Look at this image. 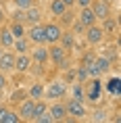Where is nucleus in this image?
<instances>
[{
  "instance_id": "1",
  "label": "nucleus",
  "mask_w": 121,
  "mask_h": 123,
  "mask_svg": "<svg viewBox=\"0 0 121 123\" xmlns=\"http://www.w3.org/2000/svg\"><path fill=\"white\" fill-rule=\"evenodd\" d=\"M65 96H67V81L65 79H52L48 86H44L46 100H61Z\"/></svg>"
},
{
  "instance_id": "2",
  "label": "nucleus",
  "mask_w": 121,
  "mask_h": 123,
  "mask_svg": "<svg viewBox=\"0 0 121 123\" xmlns=\"http://www.w3.org/2000/svg\"><path fill=\"white\" fill-rule=\"evenodd\" d=\"M65 111H67V117H71V119L88 117V109H86L83 100H77V98H67L65 100Z\"/></svg>"
},
{
  "instance_id": "3",
  "label": "nucleus",
  "mask_w": 121,
  "mask_h": 123,
  "mask_svg": "<svg viewBox=\"0 0 121 123\" xmlns=\"http://www.w3.org/2000/svg\"><path fill=\"white\" fill-rule=\"evenodd\" d=\"M83 38H86V42H88V46H98L104 42V31H102V27L98 25V23H94V25L86 27V31H83Z\"/></svg>"
},
{
  "instance_id": "4",
  "label": "nucleus",
  "mask_w": 121,
  "mask_h": 123,
  "mask_svg": "<svg viewBox=\"0 0 121 123\" xmlns=\"http://www.w3.org/2000/svg\"><path fill=\"white\" fill-rule=\"evenodd\" d=\"M25 38L29 40L32 44H48V42H46V33H44V25H42V23L27 25V29H25Z\"/></svg>"
},
{
  "instance_id": "5",
  "label": "nucleus",
  "mask_w": 121,
  "mask_h": 123,
  "mask_svg": "<svg viewBox=\"0 0 121 123\" xmlns=\"http://www.w3.org/2000/svg\"><path fill=\"white\" fill-rule=\"evenodd\" d=\"M29 56L36 65H48V44H33L29 48Z\"/></svg>"
},
{
  "instance_id": "6",
  "label": "nucleus",
  "mask_w": 121,
  "mask_h": 123,
  "mask_svg": "<svg viewBox=\"0 0 121 123\" xmlns=\"http://www.w3.org/2000/svg\"><path fill=\"white\" fill-rule=\"evenodd\" d=\"M67 56H69V52L65 50L58 42H57V44H48V63H52V65L58 67Z\"/></svg>"
},
{
  "instance_id": "7",
  "label": "nucleus",
  "mask_w": 121,
  "mask_h": 123,
  "mask_svg": "<svg viewBox=\"0 0 121 123\" xmlns=\"http://www.w3.org/2000/svg\"><path fill=\"white\" fill-rule=\"evenodd\" d=\"M44 25V33H46V42L48 44H57L61 36H63V27L58 25L57 21H50V23H42Z\"/></svg>"
},
{
  "instance_id": "8",
  "label": "nucleus",
  "mask_w": 121,
  "mask_h": 123,
  "mask_svg": "<svg viewBox=\"0 0 121 123\" xmlns=\"http://www.w3.org/2000/svg\"><path fill=\"white\" fill-rule=\"evenodd\" d=\"M90 8L94 11V15H96L98 21L107 19L108 15H111V2H108V0H92V2H90Z\"/></svg>"
},
{
  "instance_id": "9",
  "label": "nucleus",
  "mask_w": 121,
  "mask_h": 123,
  "mask_svg": "<svg viewBox=\"0 0 121 123\" xmlns=\"http://www.w3.org/2000/svg\"><path fill=\"white\" fill-rule=\"evenodd\" d=\"M0 71L6 75L15 71V52L11 48H4V52L0 54Z\"/></svg>"
},
{
  "instance_id": "10",
  "label": "nucleus",
  "mask_w": 121,
  "mask_h": 123,
  "mask_svg": "<svg viewBox=\"0 0 121 123\" xmlns=\"http://www.w3.org/2000/svg\"><path fill=\"white\" fill-rule=\"evenodd\" d=\"M33 98H23L19 102V106H17V115L21 117V121H32V115H33Z\"/></svg>"
},
{
  "instance_id": "11",
  "label": "nucleus",
  "mask_w": 121,
  "mask_h": 123,
  "mask_svg": "<svg viewBox=\"0 0 121 123\" xmlns=\"http://www.w3.org/2000/svg\"><path fill=\"white\" fill-rule=\"evenodd\" d=\"M48 113H50V117L54 119V123L67 119V111H65V102H63V100H50V104H48Z\"/></svg>"
},
{
  "instance_id": "12",
  "label": "nucleus",
  "mask_w": 121,
  "mask_h": 123,
  "mask_svg": "<svg viewBox=\"0 0 121 123\" xmlns=\"http://www.w3.org/2000/svg\"><path fill=\"white\" fill-rule=\"evenodd\" d=\"M102 31H104V36H111V38H117L119 36V23H117V19H115L113 15H108L107 19H102Z\"/></svg>"
},
{
  "instance_id": "13",
  "label": "nucleus",
  "mask_w": 121,
  "mask_h": 123,
  "mask_svg": "<svg viewBox=\"0 0 121 123\" xmlns=\"http://www.w3.org/2000/svg\"><path fill=\"white\" fill-rule=\"evenodd\" d=\"M32 56L29 52L25 54H15V71L17 73H29V67H32Z\"/></svg>"
},
{
  "instance_id": "14",
  "label": "nucleus",
  "mask_w": 121,
  "mask_h": 123,
  "mask_svg": "<svg viewBox=\"0 0 121 123\" xmlns=\"http://www.w3.org/2000/svg\"><path fill=\"white\" fill-rule=\"evenodd\" d=\"M77 21H79L83 27H90V25H94V23H98V19H96L94 11H92L90 6L79 8V13H77Z\"/></svg>"
},
{
  "instance_id": "15",
  "label": "nucleus",
  "mask_w": 121,
  "mask_h": 123,
  "mask_svg": "<svg viewBox=\"0 0 121 123\" xmlns=\"http://www.w3.org/2000/svg\"><path fill=\"white\" fill-rule=\"evenodd\" d=\"M33 23H42V8L38 4L25 8V25H33Z\"/></svg>"
},
{
  "instance_id": "16",
  "label": "nucleus",
  "mask_w": 121,
  "mask_h": 123,
  "mask_svg": "<svg viewBox=\"0 0 121 123\" xmlns=\"http://www.w3.org/2000/svg\"><path fill=\"white\" fill-rule=\"evenodd\" d=\"M58 44L63 46L67 52H71L73 48H77V36H73L69 29H63V36H61V40H58Z\"/></svg>"
},
{
  "instance_id": "17",
  "label": "nucleus",
  "mask_w": 121,
  "mask_h": 123,
  "mask_svg": "<svg viewBox=\"0 0 121 123\" xmlns=\"http://www.w3.org/2000/svg\"><path fill=\"white\" fill-rule=\"evenodd\" d=\"M0 123H21V117L17 115V111L2 104L0 106Z\"/></svg>"
},
{
  "instance_id": "18",
  "label": "nucleus",
  "mask_w": 121,
  "mask_h": 123,
  "mask_svg": "<svg viewBox=\"0 0 121 123\" xmlns=\"http://www.w3.org/2000/svg\"><path fill=\"white\" fill-rule=\"evenodd\" d=\"M29 48H32V42L23 36V38H15L13 46H11V50L15 52V54H25V52H29Z\"/></svg>"
},
{
  "instance_id": "19",
  "label": "nucleus",
  "mask_w": 121,
  "mask_h": 123,
  "mask_svg": "<svg viewBox=\"0 0 121 123\" xmlns=\"http://www.w3.org/2000/svg\"><path fill=\"white\" fill-rule=\"evenodd\" d=\"M13 42H15V36L11 33V29L4 27V25H0V46L2 48H11Z\"/></svg>"
},
{
  "instance_id": "20",
  "label": "nucleus",
  "mask_w": 121,
  "mask_h": 123,
  "mask_svg": "<svg viewBox=\"0 0 121 123\" xmlns=\"http://www.w3.org/2000/svg\"><path fill=\"white\" fill-rule=\"evenodd\" d=\"M46 111H48V100L46 98H40L33 102V115H32V121H38L40 115H44Z\"/></svg>"
},
{
  "instance_id": "21",
  "label": "nucleus",
  "mask_w": 121,
  "mask_h": 123,
  "mask_svg": "<svg viewBox=\"0 0 121 123\" xmlns=\"http://www.w3.org/2000/svg\"><path fill=\"white\" fill-rule=\"evenodd\" d=\"M67 8L69 6L65 4L63 0H50V4H48V11H50V15H54V17H61Z\"/></svg>"
},
{
  "instance_id": "22",
  "label": "nucleus",
  "mask_w": 121,
  "mask_h": 123,
  "mask_svg": "<svg viewBox=\"0 0 121 123\" xmlns=\"http://www.w3.org/2000/svg\"><path fill=\"white\" fill-rule=\"evenodd\" d=\"M27 96L33 98V100H40V98H44V84H42V81H33L32 88L27 90Z\"/></svg>"
},
{
  "instance_id": "23",
  "label": "nucleus",
  "mask_w": 121,
  "mask_h": 123,
  "mask_svg": "<svg viewBox=\"0 0 121 123\" xmlns=\"http://www.w3.org/2000/svg\"><path fill=\"white\" fill-rule=\"evenodd\" d=\"M111 63H113V61H108V58L104 56V54H98V56L94 58V65L98 67V71H100L102 75L111 71Z\"/></svg>"
},
{
  "instance_id": "24",
  "label": "nucleus",
  "mask_w": 121,
  "mask_h": 123,
  "mask_svg": "<svg viewBox=\"0 0 121 123\" xmlns=\"http://www.w3.org/2000/svg\"><path fill=\"white\" fill-rule=\"evenodd\" d=\"M8 29H11V33H13L15 38H23L27 25H25V23H21V21H11V23H8Z\"/></svg>"
},
{
  "instance_id": "25",
  "label": "nucleus",
  "mask_w": 121,
  "mask_h": 123,
  "mask_svg": "<svg viewBox=\"0 0 121 123\" xmlns=\"http://www.w3.org/2000/svg\"><path fill=\"white\" fill-rule=\"evenodd\" d=\"M86 79H88V73H86V67H83V65H79V67L75 69V81L83 84Z\"/></svg>"
},
{
  "instance_id": "26",
  "label": "nucleus",
  "mask_w": 121,
  "mask_h": 123,
  "mask_svg": "<svg viewBox=\"0 0 121 123\" xmlns=\"http://www.w3.org/2000/svg\"><path fill=\"white\" fill-rule=\"evenodd\" d=\"M13 4L17 8H21V11H25V8H29V6L36 4V0H13Z\"/></svg>"
},
{
  "instance_id": "27",
  "label": "nucleus",
  "mask_w": 121,
  "mask_h": 123,
  "mask_svg": "<svg viewBox=\"0 0 121 123\" xmlns=\"http://www.w3.org/2000/svg\"><path fill=\"white\" fill-rule=\"evenodd\" d=\"M23 98H27V90H17L11 94V102H21Z\"/></svg>"
},
{
  "instance_id": "28",
  "label": "nucleus",
  "mask_w": 121,
  "mask_h": 123,
  "mask_svg": "<svg viewBox=\"0 0 121 123\" xmlns=\"http://www.w3.org/2000/svg\"><path fill=\"white\" fill-rule=\"evenodd\" d=\"M73 98H77V100H86V98H83V88H82L79 81L73 86Z\"/></svg>"
},
{
  "instance_id": "29",
  "label": "nucleus",
  "mask_w": 121,
  "mask_h": 123,
  "mask_svg": "<svg viewBox=\"0 0 121 123\" xmlns=\"http://www.w3.org/2000/svg\"><path fill=\"white\" fill-rule=\"evenodd\" d=\"M11 21H21V23H25V11L17 8V11L13 13V17H11Z\"/></svg>"
},
{
  "instance_id": "30",
  "label": "nucleus",
  "mask_w": 121,
  "mask_h": 123,
  "mask_svg": "<svg viewBox=\"0 0 121 123\" xmlns=\"http://www.w3.org/2000/svg\"><path fill=\"white\" fill-rule=\"evenodd\" d=\"M29 71H33V73H36V75H38V77H40V75H44V73H46V69H44V65H36V63H32V67H29Z\"/></svg>"
},
{
  "instance_id": "31",
  "label": "nucleus",
  "mask_w": 121,
  "mask_h": 123,
  "mask_svg": "<svg viewBox=\"0 0 121 123\" xmlns=\"http://www.w3.org/2000/svg\"><path fill=\"white\" fill-rule=\"evenodd\" d=\"M6 86H8V77H6V73L0 71V92L6 90Z\"/></svg>"
},
{
  "instance_id": "32",
  "label": "nucleus",
  "mask_w": 121,
  "mask_h": 123,
  "mask_svg": "<svg viewBox=\"0 0 121 123\" xmlns=\"http://www.w3.org/2000/svg\"><path fill=\"white\" fill-rule=\"evenodd\" d=\"M92 119H94V121H104V119H107V113H104V111H96Z\"/></svg>"
},
{
  "instance_id": "33",
  "label": "nucleus",
  "mask_w": 121,
  "mask_h": 123,
  "mask_svg": "<svg viewBox=\"0 0 121 123\" xmlns=\"http://www.w3.org/2000/svg\"><path fill=\"white\" fill-rule=\"evenodd\" d=\"M4 21H6V8L4 4H0V25H4Z\"/></svg>"
},
{
  "instance_id": "34",
  "label": "nucleus",
  "mask_w": 121,
  "mask_h": 123,
  "mask_svg": "<svg viewBox=\"0 0 121 123\" xmlns=\"http://www.w3.org/2000/svg\"><path fill=\"white\" fill-rule=\"evenodd\" d=\"M90 2H92V0H75V6L83 8V6H90Z\"/></svg>"
},
{
  "instance_id": "35",
  "label": "nucleus",
  "mask_w": 121,
  "mask_h": 123,
  "mask_svg": "<svg viewBox=\"0 0 121 123\" xmlns=\"http://www.w3.org/2000/svg\"><path fill=\"white\" fill-rule=\"evenodd\" d=\"M63 2H65V4H67L69 8H73V6H75V0H63Z\"/></svg>"
},
{
  "instance_id": "36",
  "label": "nucleus",
  "mask_w": 121,
  "mask_h": 123,
  "mask_svg": "<svg viewBox=\"0 0 121 123\" xmlns=\"http://www.w3.org/2000/svg\"><path fill=\"white\" fill-rule=\"evenodd\" d=\"M4 2H8V0H0V4H4Z\"/></svg>"
},
{
  "instance_id": "37",
  "label": "nucleus",
  "mask_w": 121,
  "mask_h": 123,
  "mask_svg": "<svg viewBox=\"0 0 121 123\" xmlns=\"http://www.w3.org/2000/svg\"><path fill=\"white\" fill-rule=\"evenodd\" d=\"M0 100H2V92H0Z\"/></svg>"
}]
</instances>
